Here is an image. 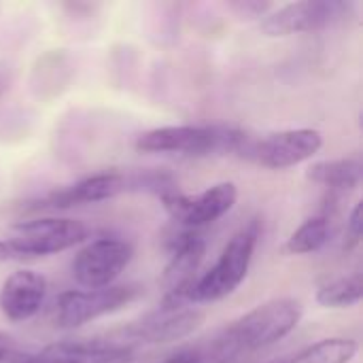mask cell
I'll list each match as a JSON object with an SVG mask.
<instances>
[{"label":"cell","instance_id":"cell-15","mask_svg":"<svg viewBox=\"0 0 363 363\" xmlns=\"http://www.w3.org/2000/svg\"><path fill=\"white\" fill-rule=\"evenodd\" d=\"M238 355L240 349L228 336V332L221 330L213 336L179 347L164 359V363H232Z\"/></svg>","mask_w":363,"mask_h":363},{"label":"cell","instance_id":"cell-19","mask_svg":"<svg viewBox=\"0 0 363 363\" xmlns=\"http://www.w3.org/2000/svg\"><path fill=\"white\" fill-rule=\"evenodd\" d=\"M330 240V221L325 215H317L306 219L285 242L287 255H311L321 251Z\"/></svg>","mask_w":363,"mask_h":363},{"label":"cell","instance_id":"cell-12","mask_svg":"<svg viewBox=\"0 0 363 363\" xmlns=\"http://www.w3.org/2000/svg\"><path fill=\"white\" fill-rule=\"evenodd\" d=\"M206 255V242L202 236L185 232L174 240L170 262L164 268V304H187V294Z\"/></svg>","mask_w":363,"mask_h":363},{"label":"cell","instance_id":"cell-23","mask_svg":"<svg viewBox=\"0 0 363 363\" xmlns=\"http://www.w3.org/2000/svg\"><path fill=\"white\" fill-rule=\"evenodd\" d=\"M11 259H17V257H15V253L11 251V247H9V242H6V240H0V264L11 262Z\"/></svg>","mask_w":363,"mask_h":363},{"label":"cell","instance_id":"cell-21","mask_svg":"<svg viewBox=\"0 0 363 363\" xmlns=\"http://www.w3.org/2000/svg\"><path fill=\"white\" fill-rule=\"evenodd\" d=\"M362 202H357L353 206L349 219H347V232H345V245H342L345 251H353V249L359 247V242H362Z\"/></svg>","mask_w":363,"mask_h":363},{"label":"cell","instance_id":"cell-9","mask_svg":"<svg viewBox=\"0 0 363 363\" xmlns=\"http://www.w3.org/2000/svg\"><path fill=\"white\" fill-rule=\"evenodd\" d=\"M349 4L340 0H300L270 11L262 21L259 30L266 36H291L304 32L325 30L345 19Z\"/></svg>","mask_w":363,"mask_h":363},{"label":"cell","instance_id":"cell-14","mask_svg":"<svg viewBox=\"0 0 363 363\" xmlns=\"http://www.w3.org/2000/svg\"><path fill=\"white\" fill-rule=\"evenodd\" d=\"M130 189V179L119 172H100L85 177L68 187L55 189L40 200V208H72L81 204H96L111 200Z\"/></svg>","mask_w":363,"mask_h":363},{"label":"cell","instance_id":"cell-11","mask_svg":"<svg viewBox=\"0 0 363 363\" xmlns=\"http://www.w3.org/2000/svg\"><path fill=\"white\" fill-rule=\"evenodd\" d=\"M204 323V311L194 304H160L128 328V334L138 342L166 345L189 338Z\"/></svg>","mask_w":363,"mask_h":363},{"label":"cell","instance_id":"cell-8","mask_svg":"<svg viewBox=\"0 0 363 363\" xmlns=\"http://www.w3.org/2000/svg\"><path fill=\"white\" fill-rule=\"evenodd\" d=\"M238 200V189L234 183L223 181L206 187L200 194H181V191H170L162 196L164 211L168 217L189 230L211 225L225 217Z\"/></svg>","mask_w":363,"mask_h":363},{"label":"cell","instance_id":"cell-3","mask_svg":"<svg viewBox=\"0 0 363 363\" xmlns=\"http://www.w3.org/2000/svg\"><path fill=\"white\" fill-rule=\"evenodd\" d=\"M302 321V304L294 298H274L245 313L225 328L240 353L259 351L287 338Z\"/></svg>","mask_w":363,"mask_h":363},{"label":"cell","instance_id":"cell-18","mask_svg":"<svg viewBox=\"0 0 363 363\" xmlns=\"http://www.w3.org/2000/svg\"><path fill=\"white\" fill-rule=\"evenodd\" d=\"M363 298L362 272H353L340 279H334L321 285L315 294V300L323 308H353Z\"/></svg>","mask_w":363,"mask_h":363},{"label":"cell","instance_id":"cell-7","mask_svg":"<svg viewBox=\"0 0 363 363\" xmlns=\"http://www.w3.org/2000/svg\"><path fill=\"white\" fill-rule=\"evenodd\" d=\"M132 247L119 238H96L85 242L72 259V279L83 289H102L115 285L132 262Z\"/></svg>","mask_w":363,"mask_h":363},{"label":"cell","instance_id":"cell-20","mask_svg":"<svg viewBox=\"0 0 363 363\" xmlns=\"http://www.w3.org/2000/svg\"><path fill=\"white\" fill-rule=\"evenodd\" d=\"M228 9L238 17V19H264L272 11V2H259V0H238L230 2Z\"/></svg>","mask_w":363,"mask_h":363},{"label":"cell","instance_id":"cell-1","mask_svg":"<svg viewBox=\"0 0 363 363\" xmlns=\"http://www.w3.org/2000/svg\"><path fill=\"white\" fill-rule=\"evenodd\" d=\"M259 240V225L251 223L238 230L223 247L217 262L196 279L187 294V304H208L232 296L247 279L253 253Z\"/></svg>","mask_w":363,"mask_h":363},{"label":"cell","instance_id":"cell-16","mask_svg":"<svg viewBox=\"0 0 363 363\" xmlns=\"http://www.w3.org/2000/svg\"><path fill=\"white\" fill-rule=\"evenodd\" d=\"M363 166L359 157H342V160H325L315 162L306 170V179L328 187L332 194H347L357 189L362 183Z\"/></svg>","mask_w":363,"mask_h":363},{"label":"cell","instance_id":"cell-6","mask_svg":"<svg viewBox=\"0 0 363 363\" xmlns=\"http://www.w3.org/2000/svg\"><path fill=\"white\" fill-rule=\"evenodd\" d=\"M138 285H111L102 289H70L57 298L55 325L60 330H77L100 317L119 313L140 296Z\"/></svg>","mask_w":363,"mask_h":363},{"label":"cell","instance_id":"cell-13","mask_svg":"<svg viewBox=\"0 0 363 363\" xmlns=\"http://www.w3.org/2000/svg\"><path fill=\"white\" fill-rule=\"evenodd\" d=\"M47 298V279L30 268L17 270L2 283L0 289V313L13 321L21 323L43 308Z\"/></svg>","mask_w":363,"mask_h":363},{"label":"cell","instance_id":"cell-5","mask_svg":"<svg viewBox=\"0 0 363 363\" xmlns=\"http://www.w3.org/2000/svg\"><path fill=\"white\" fill-rule=\"evenodd\" d=\"M13 238H9L6 242L17 259L55 255L85 242L89 236V228L83 221L57 217L19 221L13 225Z\"/></svg>","mask_w":363,"mask_h":363},{"label":"cell","instance_id":"cell-4","mask_svg":"<svg viewBox=\"0 0 363 363\" xmlns=\"http://www.w3.org/2000/svg\"><path fill=\"white\" fill-rule=\"evenodd\" d=\"M323 147V134L315 128H291L264 134L259 138L245 136L238 153L270 170H287L313 160Z\"/></svg>","mask_w":363,"mask_h":363},{"label":"cell","instance_id":"cell-2","mask_svg":"<svg viewBox=\"0 0 363 363\" xmlns=\"http://www.w3.org/2000/svg\"><path fill=\"white\" fill-rule=\"evenodd\" d=\"M245 132L225 125H164L143 132L134 147L140 153H179V155H211L238 153Z\"/></svg>","mask_w":363,"mask_h":363},{"label":"cell","instance_id":"cell-10","mask_svg":"<svg viewBox=\"0 0 363 363\" xmlns=\"http://www.w3.org/2000/svg\"><path fill=\"white\" fill-rule=\"evenodd\" d=\"M134 349L111 340H62L40 351L15 353L6 363H132Z\"/></svg>","mask_w":363,"mask_h":363},{"label":"cell","instance_id":"cell-22","mask_svg":"<svg viewBox=\"0 0 363 363\" xmlns=\"http://www.w3.org/2000/svg\"><path fill=\"white\" fill-rule=\"evenodd\" d=\"M15 353H17V347H15L13 338L9 334L0 332V363H6Z\"/></svg>","mask_w":363,"mask_h":363},{"label":"cell","instance_id":"cell-17","mask_svg":"<svg viewBox=\"0 0 363 363\" xmlns=\"http://www.w3.org/2000/svg\"><path fill=\"white\" fill-rule=\"evenodd\" d=\"M357 351H359L357 340L334 336L308 345L306 349H302L300 353L281 363H351L355 359Z\"/></svg>","mask_w":363,"mask_h":363}]
</instances>
